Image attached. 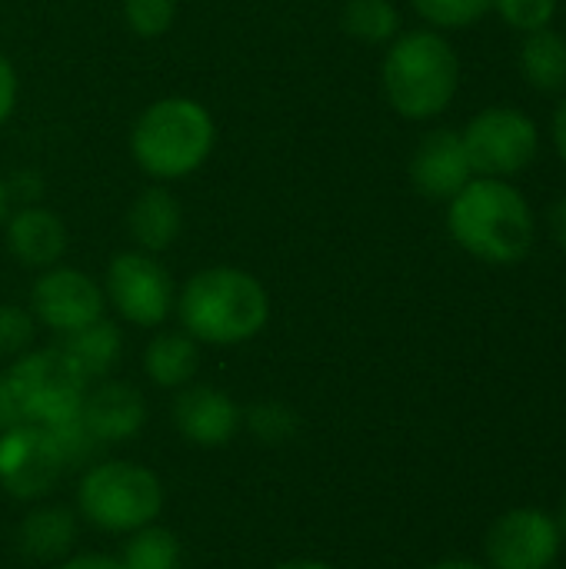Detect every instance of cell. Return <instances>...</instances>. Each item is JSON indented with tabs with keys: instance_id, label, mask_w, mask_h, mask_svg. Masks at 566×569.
<instances>
[{
	"instance_id": "cell-1",
	"label": "cell",
	"mask_w": 566,
	"mask_h": 569,
	"mask_svg": "<svg viewBox=\"0 0 566 569\" xmlns=\"http://www.w3.org/2000/svg\"><path fill=\"white\" fill-rule=\"evenodd\" d=\"M180 330L200 347H240L270 323V293L260 277L234 263H214L177 287Z\"/></svg>"
},
{
	"instance_id": "cell-2",
	"label": "cell",
	"mask_w": 566,
	"mask_h": 569,
	"mask_svg": "<svg viewBox=\"0 0 566 569\" xmlns=\"http://www.w3.org/2000/svg\"><path fill=\"white\" fill-rule=\"evenodd\" d=\"M447 230L464 253L494 267L520 263L537 240V220L527 197L500 177H474L450 197Z\"/></svg>"
},
{
	"instance_id": "cell-3",
	"label": "cell",
	"mask_w": 566,
	"mask_h": 569,
	"mask_svg": "<svg viewBox=\"0 0 566 569\" xmlns=\"http://www.w3.org/2000/svg\"><path fill=\"white\" fill-rule=\"evenodd\" d=\"M130 160L157 183L187 180L217 150V120L197 97L170 93L150 100L130 127Z\"/></svg>"
},
{
	"instance_id": "cell-4",
	"label": "cell",
	"mask_w": 566,
	"mask_h": 569,
	"mask_svg": "<svg viewBox=\"0 0 566 569\" xmlns=\"http://www.w3.org/2000/svg\"><path fill=\"white\" fill-rule=\"evenodd\" d=\"M380 83L394 113L404 120H434L457 97L460 57L440 30H400L387 43Z\"/></svg>"
},
{
	"instance_id": "cell-5",
	"label": "cell",
	"mask_w": 566,
	"mask_h": 569,
	"mask_svg": "<svg viewBox=\"0 0 566 569\" xmlns=\"http://www.w3.org/2000/svg\"><path fill=\"white\" fill-rule=\"evenodd\" d=\"M87 380L77 367L53 347H33L10 360L0 373V407L3 427H67L80 417Z\"/></svg>"
},
{
	"instance_id": "cell-6",
	"label": "cell",
	"mask_w": 566,
	"mask_h": 569,
	"mask_svg": "<svg viewBox=\"0 0 566 569\" xmlns=\"http://www.w3.org/2000/svg\"><path fill=\"white\" fill-rule=\"evenodd\" d=\"M97 443L80 427V417L67 427H3L0 430V490L20 503L47 500L70 470L93 463Z\"/></svg>"
},
{
	"instance_id": "cell-7",
	"label": "cell",
	"mask_w": 566,
	"mask_h": 569,
	"mask_svg": "<svg viewBox=\"0 0 566 569\" xmlns=\"http://www.w3.org/2000/svg\"><path fill=\"white\" fill-rule=\"evenodd\" d=\"M163 480L133 460H93L77 483V517L110 537H130L160 520Z\"/></svg>"
},
{
	"instance_id": "cell-8",
	"label": "cell",
	"mask_w": 566,
	"mask_h": 569,
	"mask_svg": "<svg viewBox=\"0 0 566 569\" xmlns=\"http://www.w3.org/2000/svg\"><path fill=\"white\" fill-rule=\"evenodd\" d=\"M103 297L113 313L140 330H160L177 307V283L157 253L147 250H120L110 257L103 270Z\"/></svg>"
},
{
	"instance_id": "cell-9",
	"label": "cell",
	"mask_w": 566,
	"mask_h": 569,
	"mask_svg": "<svg viewBox=\"0 0 566 569\" xmlns=\"http://www.w3.org/2000/svg\"><path fill=\"white\" fill-rule=\"evenodd\" d=\"M474 177H514L527 170L540 150V130L534 117H527L517 107L497 103L484 107L470 117V123L460 130Z\"/></svg>"
},
{
	"instance_id": "cell-10",
	"label": "cell",
	"mask_w": 566,
	"mask_h": 569,
	"mask_svg": "<svg viewBox=\"0 0 566 569\" xmlns=\"http://www.w3.org/2000/svg\"><path fill=\"white\" fill-rule=\"evenodd\" d=\"M27 310L33 313L37 327L57 337H70L107 317V297L100 280H93L77 267L57 263L37 273Z\"/></svg>"
},
{
	"instance_id": "cell-11",
	"label": "cell",
	"mask_w": 566,
	"mask_h": 569,
	"mask_svg": "<svg viewBox=\"0 0 566 569\" xmlns=\"http://www.w3.org/2000/svg\"><path fill=\"white\" fill-rule=\"evenodd\" d=\"M560 543L557 517L537 507L507 510L487 530V569H550L560 557Z\"/></svg>"
},
{
	"instance_id": "cell-12",
	"label": "cell",
	"mask_w": 566,
	"mask_h": 569,
	"mask_svg": "<svg viewBox=\"0 0 566 569\" xmlns=\"http://www.w3.org/2000/svg\"><path fill=\"white\" fill-rule=\"evenodd\" d=\"M173 430L203 450H220L234 443V437L244 427V410L234 403L230 393L210 387V383H187L177 390L170 407Z\"/></svg>"
},
{
	"instance_id": "cell-13",
	"label": "cell",
	"mask_w": 566,
	"mask_h": 569,
	"mask_svg": "<svg viewBox=\"0 0 566 569\" xmlns=\"http://www.w3.org/2000/svg\"><path fill=\"white\" fill-rule=\"evenodd\" d=\"M80 427L97 447H117L133 440L147 427V400L127 380H97L83 393Z\"/></svg>"
},
{
	"instance_id": "cell-14",
	"label": "cell",
	"mask_w": 566,
	"mask_h": 569,
	"mask_svg": "<svg viewBox=\"0 0 566 569\" xmlns=\"http://www.w3.org/2000/svg\"><path fill=\"white\" fill-rule=\"evenodd\" d=\"M474 180V167L460 130L440 127L424 133L410 153V183L427 200H450Z\"/></svg>"
},
{
	"instance_id": "cell-15",
	"label": "cell",
	"mask_w": 566,
	"mask_h": 569,
	"mask_svg": "<svg viewBox=\"0 0 566 569\" xmlns=\"http://www.w3.org/2000/svg\"><path fill=\"white\" fill-rule=\"evenodd\" d=\"M3 243L10 257L27 270H47L63 263L70 233L60 213H53L43 203H17L3 223Z\"/></svg>"
},
{
	"instance_id": "cell-16",
	"label": "cell",
	"mask_w": 566,
	"mask_h": 569,
	"mask_svg": "<svg viewBox=\"0 0 566 569\" xmlns=\"http://www.w3.org/2000/svg\"><path fill=\"white\" fill-rule=\"evenodd\" d=\"M123 223H127V237L133 240L137 250L160 257L183 233V203L177 200V193L170 187L153 183V187H143L130 200Z\"/></svg>"
},
{
	"instance_id": "cell-17",
	"label": "cell",
	"mask_w": 566,
	"mask_h": 569,
	"mask_svg": "<svg viewBox=\"0 0 566 569\" xmlns=\"http://www.w3.org/2000/svg\"><path fill=\"white\" fill-rule=\"evenodd\" d=\"M77 533H80L77 510H70L63 503L40 500L20 520V527H17V547H20V553L27 560L60 563L63 557H70V550L77 543Z\"/></svg>"
},
{
	"instance_id": "cell-18",
	"label": "cell",
	"mask_w": 566,
	"mask_h": 569,
	"mask_svg": "<svg viewBox=\"0 0 566 569\" xmlns=\"http://www.w3.org/2000/svg\"><path fill=\"white\" fill-rule=\"evenodd\" d=\"M200 370V343L183 330H160L143 347V373L160 390H180L193 383Z\"/></svg>"
},
{
	"instance_id": "cell-19",
	"label": "cell",
	"mask_w": 566,
	"mask_h": 569,
	"mask_svg": "<svg viewBox=\"0 0 566 569\" xmlns=\"http://www.w3.org/2000/svg\"><path fill=\"white\" fill-rule=\"evenodd\" d=\"M63 350V357L77 367V373L87 380V383H97V380H107L120 357H123V333L117 323H110L107 317L70 333V337H60L57 343Z\"/></svg>"
},
{
	"instance_id": "cell-20",
	"label": "cell",
	"mask_w": 566,
	"mask_h": 569,
	"mask_svg": "<svg viewBox=\"0 0 566 569\" xmlns=\"http://www.w3.org/2000/svg\"><path fill=\"white\" fill-rule=\"evenodd\" d=\"M520 70L527 83L540 93H557L566 87V37L554 27L534 30L520 43Z\"/></svg>"
},
{
	"instance_id": "cell-21",
	"label": "cell",
	"mask_w": 566,
	"mask_h": 569,
	"mask_svg": "<svg viewBox=\"0 0 566 569\" xmlns=\"http://www.w3.org/2000/svg\"><path fill=\"white\" fill-rule=\"evenodd\" d=\"M340 27L354 40L380 47L400 33V10L394 0H344Z\"/></svg>"
},
{
	"instance_id": "cell-22",
	"label": "cell",
	"mask_w": 566,
	"mask_h": 569,
	"mask_svg": "<svg viewBox=\"0 0 566 569\" xmlns=\"http://www.w3.org/2000/svg\"><path fill=\"white\" fill-rule=\"evenodd\" d=\"M120 563L123 569H183V550L167 527L150 523L127 537Z\"/></svg>"
},
{
	"instance_id": "cell-23",
	"label": "cell",
	"mask_w": 566,
	"mask_h": 569,
	"mask_svg": "<svg viewBox=\"0 0 566 569\" xmlns=\"http://www.w3.org/2000/svg\"><path fill=\"white\" fill-rule=\"evenodd\" d=\"M247 433L264 447H284L300 433V413L284 400H257L244 410Z\"/></svg>"
},
{
	"instance_id": "cell-24",
	"label": "cell",
	"mask_w": 566,
	"mask_h": 569,
	"mask_svg": "<svg viewBox=\"0 0 566 569\" xmlns=\"http://www.w3.org/2000/svg\"><path fill=\"white\" fill-rule=\"evenodd\" d=\"M417 17L430 27V30H464L480 23L490 10L494 0H410Z\"/></svg>"
},
{
	"instance_id": "cell-25",
	"label": "cell",
	"mask_w": 566,
	"mask_h": 569,
	"mask_svg": "<svg viewBox=\"0 0 566 569\" xmlns=\"http://www.w3.org/2000/svg\"><path fill=\"white\" fill-rule=\"evenodd\" d=\"M177 20V0H123V23L140 40L170 33Z\"/></svg>"
},
{
	"instance_id": "cell-26",
	"label": "cell",
	"mask_w": 566,
	"mask_h": 569,
	"mask_svg": "<svg viewBox=\"0 0 566 569\" xmlns=\"http://www.w3.org/2000/svg\"><path fill=\"white\" fill-rule=\"evenodd\" d=\"M37 340V320L27 307L0 303V360H17L27 350H33Z\"/></svg>"
},
{
	"instance_id": "cell-27",
	"label": "cell",
	"mask_w": 566,
	"mask_h": 569,
	"mask_svg": "<svg viewBox=\"0 0 566 569\" xmlns=\"http://www.w3.org/2000/svg\"><path fill=\"white\" fill-rule=\"evenodd\" d=\"M494 10L500 20L520 33H534L554 23L557 17V0H494Z\"/></svg>"
},
{
	"instance_id": "cell-28",
	"label": "cell",
	"mask_w": 566,
	"mask_h": 569,
	"mask_svg": "<svg viewBox=\"0 0 566 569\" xmlns=\"http://www.w3.org/2000/svg\"><path fill=\"white\" fill-rule=\"evenodd\" d=\"M17 97H20L17 67H13V63H10V57L0 50V127L13 117V110H17Z\"/></svg>"
},
{
	"instance_id": "cell-29",
	"label": "cell",
	"mask_w": 566,
	"mask_h": 569,
	"mask_svg": "<svg viewBox=\"0 0 566 569\" xmlns=\"http://www.w3.org/2000/svg\"><path fill=\"white\" fill-rule=\"evenodd\" d=\"M57 569H123V563L110 553H70L57 563Z\"/></svg>"
},
{
	"instance_id": "cell-30",
	"label": "cell",
	"mask_w": 566,
	"mask_h": 569,
	"mask_svg": "<svg viewBox=\"0 0 566 569\" xmlns=\"http://www.w3.org/2000/svg\"><path fill=\"white\" fill-rule=\"evenodd\" d=\"M7 190H10V200H20V203H40V177L37 173H17L13 180H7Z\"/></svg>"
},
{
	"instance_id": "cell-31",
	"label": "cell",
	"mask_w": 566,
	"mask_h": 569,
	"mask_svg": "<svg viewBox=\"0 0 566 569\" xmlns=\"http://www.w3.org/2000/svg\"><path fill=\"white\" fill-rule=\"evenodd\" d=\"M550 133H554V147H557V157L566 163V97L560 100V107L554 110V127H550Z\"/></svg>"
},
{
	"instance_id": "cell-32",
	"label": "cell",
	"mask_w": 566,
	"mask_h": 569,
	"mask_svg": "<svg viewBox=\"0 0 566 569\" xmlns=\"http://www.w3.org/2000/svg\"><path fill=\"white\" fill-rule=\"evenodd\" d=\"M550 227H554L557 243L566 250V197L557 200V207H554V213H550Z\"/></svg>"
},
{
	"instance_id": "cell-33",
	"label": "cell",
	"mask_w": 566,
	"mask_h": 569,
	"mask_svg": "<svg viewBox=\"0 0 566 569\" xmlns=\"http://www.w3.org/2000/svg\"><path fill=\"white\" fill-rule=\"evenodd\" d=\"M274 569H337L334 563H327V560H314V557H297V560H284V563H277Z\"/></svg>"
},
{
	"instance_id": "cell-34",
	"label": "cell",
	"mask_w": 566,
	"mask_h": 569,
	"mask_svg": "<svg viewBox=\"0 0 566 569\" xmlns=\"http://www.w3.org/2000/svg\"><path fill=\"white\" fill-rule=\"evenodd\" d=\"M10 210H13V200H10L7 180L0 177V230H3V223H7V217H10Z\"/></svg>"
},
{
	"instance_id": "cell-35",
	"label": "cell",
	"mask_w": 566,
	"mask_h": 569,
	"mask_svg": "<svg viewBox=\"0 0 566 569\" xmlns=\"http://www.w3.org/2000/svg\"><path fill=\"white\" fill-rule=\"evenodd\" d=\"M427 569H487L484 563H474V560H460V557H454V560H440V563H434V567Z\"/></svg>"
},
{
	"instance_id": "cell-36",
	"label": "cell",
	"mask_w": 566,
	"mask_h": 569,
	"mask_svg": "<svg viewBox=\"0 0 566 569\" xmlns=\"http://www.w3.org/2000/svg\"><path fill=\"white\" fill-rule=\"evenodd\" d=\"M557 527H560V537L566 540V497L564 503H560V513H557Z\"/></svg>"
},
{
	"instance_id": "cell-37",
	"label": "cell",
	"mask_w": 566,
	"mask_h": 569,
	"mask_svg": "<svg viewBox=\"0 0 566 569\" xmlns=\"http://www.w3.org/2000/svg\"><path fill=\"white\" fill-rule=\"evenodd\" d=\"M0 430H3V407H0Z\"/></svg>"
}]
</instances>
